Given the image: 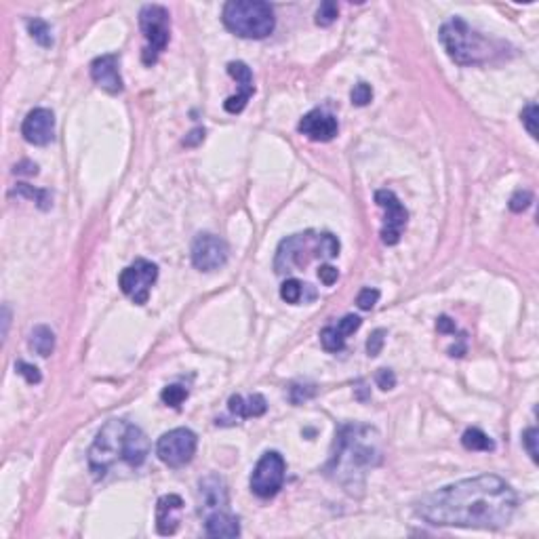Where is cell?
<instances>
[{
  "label": "cell",
  "instance_id": "cell-19",
  "mask_svg": "<svg viewBox=\"0 0 539 539\" xmlns=\"http://www.w3.org/2000/svg\"><path fill=\"white\" fill-rule=\"evenodd\" d=\"M228 409L238 419L262 417L268 411V401L264 399L262 394H251L249 399H242L240 394H234V396H230V401H228Z\"/></svg>",
  "mask_w": 539,
  "mask_h": 539
},
{
  "label": "cell",
  "instance_id": "cell-22",
  "mask_svg": "<svg viewBox=\"0 0 539 539\" xmlns=\"http://www.w3.org/2000/svg\"><path fill=\"white\" fill-rule=\"evenodd\" d=\"M462 444L468 451H495V442L478 428H468L462 436Z\"/></svg>",
  "mask_w": 539,
  "mask_h": 539
},
{
  "label": "cell",
  "instance_id": "cell-35",
  "mask_svg": "<svg viewBox=\"0 0 539 539\" xmlns=\"http://www.w3.org/2000/svg\"><path fill=\"white\" fill-rule=\"evenodd\" d=\"M521 118H523V125H525V129L529 131V135L535 139V137H537V105H535V103H529V105L521 112Z\"/></svg>",
  "mask_w": 539,
  "mask_h": 539
},
{
  "label": "cell",
  "instance_id": "cell-24",
  "mask_svg": "<svg viewBox=\"0 0 539 539\" xmlns=\"http://www.w3.org/2000/svg\"><path fill=\"white\" fill-rule=\"evenodd\" d=\"M27 32L40 45V47H51L53 45V34L51 25L45 19H30L27 21Z\"/></svg>",
  "mask_w": 539,
  "mask_h": 539
},
{
  "label": "cell",
  "instance_id": "cell-17",
  "mask_svg": "<svg viewBox=\"0 0 539 539\" xmlns=\"http://www.w3.org/2000/svg\"><path fill=\"white\" fill-rule=\"evenodd\" d=\"M184 507V499L179 495H162L156 503V531L160 535H173L179 527L177 514Z\"/></svg>",
  "mask_w": 539,
  "mask_h": 539
},
{
  "label": "cell",
  "instance_id": "cell-27",
  "mask_svg": "<svg viewBox=\"0 0 539 539\" xmlns=\"http://www.w3.org/2000/svg\"><path fill=\"white\" fill-rule=\"evenodd\" d=\"M339 15V9H337V3H333V0H325V3H321L318 11H316V25L321 27H329Z\"/></svg>",
  "mask_w": 539,
  "mask_h": 539
},
{
  "label": "cell",
  "instance_id": "cell-15",
  "mask_svg": "<svg viewBox=\"0 0 539 539\" xmlns=\"http://www.w3.org/2000/svg\"><path fill=\"white\" fill-rule=\"evenodd\" d=\"M297 131L305 137H310L312 141H331L337 131H339V125H337V118L333 114L325 110H312L308 114L299 121L297 125Z\"/></svg>",
  "mask_w": 539,
  "mask_h": 539
},
{
  "label": "cell",
  "instance_id": "cell-16",
  "mask_svg": "<svg viewBox=\"0 0 539 539\" xmlns=\"http://www.w3.org/2000/svg\"><path fill=\"white\" fill-rule=\"evenodd\" d=\"M228 74L240 84V93L225 99V101H223V108H225V112H228V114H240V112L247 108L249 99L253 97V93H255L253 74H251V68H249L245 62H230V64H228Z\"/></svg>",
  "mask_w": 539,
  "mask_h": 539
},
{
  "label": "cell",
  "instance_id": "cell-7",
  "mask_svg": "<svg viewBox=\"0 0 539 539\" xmlns=\"http://www.w3.org/2000/svg\"><path fill=\"white\" fill-rule=\"evenodd\" d=\"M285 474L287 464L282 455L278 451H268L251 474V491L262 499H270L285 485Z\"/></svg>",
  "mask_w": 539,
  "mask_h": 539
},
{
  "label": "cell",
  "instance_id": "cell-41",
  "mask_svg": "<svg viewBox=\"0 0 539 539\" xmlns=\"http://www.w3.org/2000/svg\"><path fill=\"white\" fill-rule=\"evenodd\" d=\"M436 329L440 333H455V321H451L449 316H440L436 321Z\"/></svg>",
  "mask_w": 539,
  "mask_h": 539
},
{
  "label": "cell",
  "instance_id": "cell-31",
  "mask_svg": "<svg viewBox=\"0 0 539 539\" xmlns=\"http://www.w3.org/2000/svg\"><path fill=\"white\" fill-rule=\"evenodd\" d=\"M379 297H381V293L377 291V289H371V287H366V289H362L360 293H358V297H356V305L360 308V310H373L375 308V303L379 301Z\"/></svg>",
  "mask_w": 539,
  "mask_h": 539
},
{
  "label": "cell",
  "instance_id": "cell-29",
  "mask_svg": "<svg viewBox=\"0 0 539 539\" xmlns=\"http://www.w3.org/2000/svg\"><path fill=\"white\" fill-rule=\"evenodd\" d=\"M533 203V194L529 190H516L512 194V198H510V211H514V213H523L531 207Z\"/></svg>",
  "mask_w": 539,
  "mask_h": 539
},
{
  "label": "cell",
  "instance_id": "cell-38",
  "mask_svg": "<svg viewBox=\"0 0 539 539\" xmlns=\"http://www.w3.org/2000/svg\"><path fill=\"white\" fill-rule=\"evenodd\" d=\"M375 381L381 390H392L396 386V375H394V371H390V368H379L377 375H375Z\"/></svg>",
  "mask_w": 539,
  "mask_h": 539
},
{
  "label": "cell",
  "instance_id": "cell-39",
  "mask_svg": "<svg viewBox=\"0 0 539 539\" xmlns=\"http://www.w3.org/2000/svg\"><path fill=\"white\" fill-rule=\"evenodd\" d=\"M13 173L15 175H36L38 173V164L32 162V160H21L19 164L13 166Z\"/></svg>",
  "mask_w": 539,
  "mask_h": 539
},
{
  "label": "cell",
  "instance_id": "cell-25",
  "mask_svg": "<svg viewBox=\"0 0 539 539\" xmlns=\"http://www.w3.org/2000/svg\"><path fill=\"white\" fill-rule=\"evenodd\" d=\"M310 285H303V282H299L297 278H291L287 282H282V287H280V297L282 301H287V303H299L301 297H303V291L308 289Z\"/></svg>",
  "mask_w": 539,
  "mask_h": 539
},
{
  "label": "cell",
  "instance_id": "cell-13",
  "mask_svg": "<svg viewBox=\"0 0 539 539\" xmlns=\"http://www.w3.org/2000/svg\"><path fill=\"white\" fill-rule=\"evenodd\" d=\"M198 503H201V512L207 516L219 510H228L230 497H228V485L217 474H209L198 480Z\"/></svg>",
  "mask_w": 539,
  "mask_h": 539
},
{
  "label": "cell",
  "instance_id": "cell-1",
  "mask_svg": "<svg viewBox=\"0 0 539 539\" xmlns=\"http://www.w3.org/2000/svg\"><path fill=\"white\" fill-rule=\"evenodd\" d=\"M518 495L510 482L495 474L464 478L423 495L415 514L434 527L495 531L512 521Z\"/></svg>",
  "mask_w": 539,
  "mask_h": 539
},
{
  "label": "cell",
  "instance_id": "cell-11",
  "mask_svg": "<svg viewBox=\"0 0 539 539\" xmlns=\"http://www.w3.org/2000/svg\"><path fill=\"white\" fill-rule=\"evenodd\" d=\"M228 262V245L215 234L196 236L192 245V264L201 272H213L225 266Z\"/></svg>",
  "mask_w": 539,
  "mask_h": 539
},
{
  "label": "cell",
  "instance_id": "cell-21",
  "mask_svg": "<svg viewBox=\"0 0 539 539\" xmlns=\"http://www.w3.org/2000/svg\"><path fill=\"white\" fill-rule=\"evenodd\" d=\"M13 194H19V196H25V198H30V201H34L38 205V209L42 211H49L51 205H53V196L49 190H38L30 184H17Z\"/></svg>",
  "mask_w": 539,
  "mask_h": 539
},
{
  "label": "cell",
  "instance_id": "cell-6",
  "mask_svg": "<svg viewBox=\"0 0 539 539\" xmlns=\"http://www.w3.org/2000/svg\"><path fill=\"white\" fill-rule=\"evenodd\" d=\"M139 25L148 40V47L144 49V64L154 66L171 38V15L160 5H146L139 11Z\"/></svg>",
  "mask_w": 539,
  "mask_h": 539
},
{
  "label": "cell",
  "instance_id": "cell-10",
  "mask_svg": "<svg viewBox=\"0 0 539 539\" xmlns=\"http://www.w3.org/2000/svg\"><path fill=\"white\" fill-rule=\"evenodd\" d=\"M375 203L386 213L384 215V225H381V240H384V245H388V247L399 245L401 234L407 228V219H409L407 209L403 207V203L399 201V196H396L392 190H377L375 192Z\"/></svg>",
  "mask_w": 539,
  "mask_h": 539
},
{
  "label": "cell",
  "instance_id": "cell-37",
  "mask_svg": "<svg viewBox=\"0 0 539 539\" xmlns=\"http://www.w3.org/2000/svg\"><path fill=\"white\" fill-rule=\"evenodd\" d=\"M318 278H321V282H323L325 287H331V285H335L337 278H339V270L333 268V266H329V264H325V266H321V270H318Z\"/></svg>",
  "mask_w": 539,
  "mask_h": 539
},
{
  "label": "cell",
  "instance_id": "cell-28",
  "mask_svg": "<svg viewBox=\"0 0 539 539\" xmlns=\"http://www.w3.org/2000/svg\"><path fill=\"white\" fill-rule=\"evenodd\" d=\"M350 99H352V103L358 105V108L368 105V103H371V99H373V89H371V84H366V82H358V84H354V89H352V93H350Z\"/></svg>",
  "mask_w": 539,
  "mask_h": 539
},
{
  "label": "cell",
  "instance_id": "cell-5",
  "mask_svg": "<svg viewBox=\"0 0 539 539\" xmlns=\"http://www.w3.org/2000/svg\"><path fill=\"white\" fill-rule=\"evenodd\" d=\"M221 21L232 34L247 40L268 38L276 27L274 9L262 0H230L223 7Z\"/></svg>",
  "mask_w": 539,
  "mask_h": 539
},
{
  "label": "cell",
  "instance_id": "cell-8",
  "mask_svg": "<svg viewBox=\"0 0 539 539\" xmlns=\"http://www.w3.org/2000/svg\"><path fill=\"white\" fill-rule=\"evenodd\" d=\"M198 436L188 428H175L158 438L156 455L168 468H184L196 455Z\"/></svg>",
  "mask_w": 539,
  "mask_h": 539
},
{
  "label": "cell",
  "instance_id": "cell-4",
  "mask_svg": "<svg viewBox=\"0 0 539 539\" xmlns=\"http://www.w3.org/2000/svg\"><path fill=\"white\" fill-rule=\"evenodd\" d=\"M438 38H440L449 58L460 66L487 64L493 58V53L503 51V49H493V40H489L487 36H482L480 32L472 30L462 17L449 19L440 27Z\"/></svg>",
  "mask_w": 539,
  "mask_h": 539
},
{
  "label": "cell",
  "instance_id": "cell-26",
  "mask_svg": "<svg viewBox=\"0 0 539 539\" xmlns=\"http://www.w3.org/2000/svg\"><path fill=\"white\" fill-rule=\"evenodd\" d=\"M186 399H188V390L181 388V386H166V388L160 392V401H162L166 407H173V409H179Z\"/></svg>",
  "mask_w": 539,
  "mask_h": 539
},
{
  "label": "cell",
  "instance_id": "cell-42",
  "mask_svg": "<svg viewBox=\"0 0 539 539\" xmlns=\"http://www.w3.org/2000/svg\"><path fill=\"white\" fill-rule=\"evenodd\" d=\"M3 323H5V329H3V337H7V331H9V323H11V312H9V308H7V305L3 308Z\"/></svg>",
  "mask_w": 539,
  "mask_h": 539
},
{
  "label": "cell",
  "instance_id": "cell-23",
  "mask_svg": "<svg viewBox=\"0 0 539 539\" xmlns=\"http://www.w3.org/2000/svg\"><path fill=\"white\" fill-rule=\"evenodd\" d=\"M321 344L327 352H342L346 348V335L337 327H325L321 331Z\"/></svg>",
  "mask_w": 539,
  "mask_h": 539
},
{
  "label": "cell",
  "instance_id": "cell-2",
  "mask_svg": "<svg viewBox=\"0 0 539 539\" xmlns=\"http://www.w3.org/2000/svg\"><path fill=\"white\" fill-rule=\"evenodd\" d=\"M381 464L379 432L371 425H342L337 430L333 455L325 468L327 476L346 489H356L364 482V474Z\"/></svg>",
  "mask_w": 539,
  "mask_h": 539
},
{
  "label": "cell",
  "instance_id": "cell-33",
  "mask_svg": "<svg viewBox=\"0 0 539 539\" xmlns=\"http://www.w3.org/2000/svg\"><path fill=\"white\" fill-rule=\"evenodd\" d=\"M384 344H386V331L384 329L373 331L371 337L366 339V354L368 356H379L381 350H384Z\"/></svg>",
  "mask_w": 539,
  "mask_h": 539
},
{
  "label": "cell",
  "instance_id": "cell-30",
  "mask_svg": "<svg viewBox=\"0 0 539 539\" xmlns=\"http://www.w3.org/2000/svg\"><path fill=\"white\" fill-rule=\"evenodd\" d=\"M15 371H17L27 384H32V386L42 381V375H40V371H38V366H34V364H30V362L17 360V362H15Z\"/></svg>",
  "mask_w": 539,
  "mask_h": 539
},
{
  "label": "cell",
  "instance_id": "cell-18",
  "mask_svg": "<svg viewBox=\"0 0 539 539\" xmlns=\"http://www.w3.org/2000/svg\"><path fill=\"white\" fill-rule=\"evenodd\" d=\"M205 533L209 537H238L240 523L228 510H219L205 516Z\"/></svg>",
  "mask_w": 539,
  "mask_h": 539
},
{
  "label": "cell",
  "instance_id": "cell-32",
  "mask_svg": "<svg viewBox=\"0 0 539 539\" xmlns=\"http://www.w3.org/2000/svg\"><path fill=\"white\" fill-rule=\"evenodd\" d=\"M537 440H539V432H537V428H527L525 432H523V444H525V449H527V453L531 455V460L537 464L539 462V451H537Z\"/></svg>",
  "mask_w": 539,
  "mask_h": 539
},
{
  "label": "cell",
  "instance_id": "cell-34",
  "mask_svg": "<svg viewBox=\"0 0 539 539\" xmlns=\"http://www.w3.org/2000/svg\"><path fill=\"white\" fill-rule=\"evenodd\" d=\"M314 394H316V386H312V384H295V386H291V403L299 405V403L312 399Z\"/></svg>",
  "mask_w": 539,
  "mask_h": 539
},
{
  "label": "cell",
  "instance_id": "cell-3",
  "mask_svg": "<svg viewBox=\"0 0 539 539\" xmlns=\"http://www.w3.org/2000/svg\"><path fill=\"white\" fill-rule=\"evenodd\" d=\"M150 453V442L144 430L127 419H110L97 432L89 449V466L93 476L103 478L118 462L129 468L144 466Z\"/></svg>",
  "mask_w": 539,
  "mask_h": 539
},
{
  "label": "cell",
  "instance_id": "cell-12",
  "mask_svg": "<svg viewBox=\"0 0 539 539\" xmlns=\"http://www.w3.org/2000/svg\"><path fill=\"white\" fill-rule=\"evenodd\" d=\"M21 135L32 146H49L55 139V114L49 108L30 110L23 118Z\"/></svg>",
  "mask_w": 539,
  "mask_h": 539
},
{
  "label": "cell",
  "instance_id": "cell-36",
  "mask_svg": "<svg viewBox=\"0 0 539 539\" xmlns=\"http://www.w3.org/2000/svg\"><path fill=\"white\" fill-rule=\"evenodd\" d=\"M360 325H362V321L358 318V316H354V314H348V316H344L342 321H339V325H337V329L342 331V335H352L354 331H358L360 329Z\"/></svg>",
  "mask_w": 539,
  "mask_h": 539
},
{
  "label": "cell",
  "instance_id": "cell-20",
  "mask_svg": "<svg viewBox=\"0 0 539 539\" xmlns=\"http://www.w3.org/2000/svg\"><path fill=\"white\" fill-rule=\"evenodd\" d=\"M30 350H34L38 356L47 358L55 350V333L47 325H36L30 333Z\"/></svg>",
  "mask_w": 539,
  "mask_h": 539
},
{
  "label": "cell",
  "instance_id": "cell-9",
  "mask_svg": "<svg viewBox=\"0 0 539 539\" xmlns=\"http://www.w3.org/2000/svg\"><path fill=\"white\" fill-rule=\"evenodd\" d=\"M156 280H158V266L144 258H139L121 272L118 287L127 297L133 299V303L146 305L150 297V289Z\"/></svg>",
  "mask_w": 539,
  "mask_h": 539
},
{
  "label": "cell",
  "instance_id": "cell-14",
  "mask_svg": "<svg viewBox=\"0 0 539 539\" xmlns=\"http://www.w3.org/2000/svg\"><path fill=\"white\" fill-rule=\"evenodd\" d=\"M118 64H121V58L116 53L101 55V58H95L91 62V78L95 80L97 87H101L103 91L112 95H118L125 89Z\"/></svg>",
  "mask_w": 539,
  "mask_h": 539
},
{
  "label": "cell",
  "instance_id": "cell-40",
  "mask_svg": "<svg viewBox=\"0 0 539 539\" xmlns=\"http://www.w3.org/2000/svg\"><path fill=\"white\" fill-rule=\"evenodd\" d=\"M203 139H205V129H194L190 135H186V139H184V146H188V148H192V146H198Z\"/></svg>",
  "mask_w": 539,
  "mask_h": 539
}]
</instances>
